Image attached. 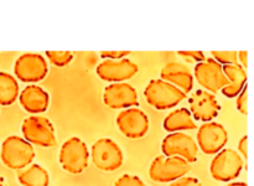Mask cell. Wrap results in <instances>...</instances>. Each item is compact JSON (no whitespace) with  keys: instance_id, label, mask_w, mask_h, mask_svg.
I'll use <instances>...</instances> for the list:
<instances>
[{"instance_id":"cell-1","label":"cell","mask_w":254,"mask_h":186,"mask_svg":"<svg viewBox=\"0 0 254 186\" xmlns=\"http://www.w3.org/2000/svg\"><path fill=\"white\" fill-rule=\"evenodd\" d=\"M35 149L32 144L17 135H10L0 146V159L6 168L11 170H21L32 164L35 159Z\"/></svg>"},{"instance_id":"cell-2","label":"cell","mask_w":254,"mask_h":186,"mask_svg":"<svg viewBox=\"0 0 254 186\" xmlns=\"http://www.w3.org/2000/svg\"><path fill=\"white\" fill-rule=\"evenodd\" d=\"M144 97L153 108L158 111L174 108L185 99L186 94L181 89L160 78L151 79L144 89Z\"/></svg>"},{"instance_id":"cell-3","label":"cell","mask_w":254,"mask_h":186,"mask_svg":"<svg viewBox=\"0 0 254 186\" xmlns=\"http://www.w3.org/2000/svg\"><path fill=\"white\" fill-rule=\"evenodd\" d=\"M59 160L62 169L68 174H82L88 168L89 151L87 144L78 136H71L62 144Z\"/></svg>"},{"instance_id":"cell-4","label":"cell","mask_w":254,"mask_h":186,"mask_svg":"<svg viewBox=\"0 0 254 186\" xmlns=\"http://www.w3.org/2000/svg\"><path fill=\"white\" fill-rule=\"evenodd\" d=\"M191 170V164L180 156L159 155L149 166V176L155 183H173Z\"/></svg>"},{"instance_id":"cell-5","label":"cell","mask_w":254,"mask_h":186,"mask_svg":"<svg viewBox=\"0 0 254 186\" xmlns=\"http://www.w3.org/2000/svg\"><path fill=\"white\" fill-rule=\"evenodd\" d=\"M91 159L93 165L102 171H116L124 163V154L121 146L109 138L98 139L91 148Z\"/></svg>"},{"instance_id":"cell-6","label":"cell","mask_w":254,"mask_h":186,"mask_svg":"<svg viewBox=\"0 0 254 186\" xmlns=\"http://www.w3.org/2000/svg\"><path fill=\"white\" fill-rule=\"evenodd\" d=\"M21 131L25 140L42 148H51L57 141L54 124L46 117H27L22 121Z\"/></svg>"},{"instance_id":"cell-7","label":"cell","mask_w":254,"mask_h":186,"mask_svg":"<svg viewBox=\"0 0 254 186\" xmlns=\"http://www.w3.org/2000/svg\"><path fill=\"white\" fill-rule=\"evenodd\" d=\"M243 169V158L236 150L223 148L215 154L210 164L211 176L216 181L230 183L238 178Z\"/></svg>"},{"instance_id":"cell-8","label":"cell","mask_w":254,"mask_h":186,"mask_svg":"<svg viewBox=\"0 0 254 186\" xmlns=\"http://www.w3.org/2000/svg\"><path fill=\"white\" fill-rule=\"evenodd\" d=\"M15 78L25 83H36L42 81L49 73V64L46 59L40 54L27 52L16 59L14 63Z\"/></svg>"},{"instance_id":"cell-9","label":"cell","mask_w":254,"mask_h":186,"mask_svg":"<svg viewBox=\"0 0 254 186\" xmlns=\"http://www.w3.org/2000/svg\"><path fill=\"white\" fill-rule=\"evenodd\" d=\"M161 151L165 156H180L188 163L197 161L198 146L191 135L184 131H175L166 135L161 141Z\"/></svg>"},{"instance_id":"cell-10","label":"cell","mask_w":254,"mask_h":186,"mask_svg":"<svg viewBox=\"0 0 254 186\" xmlns=\"http://www.w3.org/2000/svg\"><path fill=\"white\" fill-rule=\"evenodd\" d=\"M228 141V131L221 123L206 122L197 129L196 144L203 154L215 155L222 150Z\"/></svg>"},{"instance_id":"cell-11","label":"cell","mask_w":254,"mask_h":186,"mask_svg":"<svg viewBox=\"0 0 254 186\" xmlns=\"http://www.w3.org/2000/svg\"><path fill=\"white\" fill-rule=\"evenodd\" d=\"M117 126L124 136L129 139H140L149 131L150 121L148 114L136 107L123 109L117 116Z\"/></svg>"},{"instance_id":"cell-12","label":"cell","mask_w":254,"mask_h":186,"mask_svg":"<svg viewBox=\"0 0 254 186\" xmlns=\"http://www.w3.org/2000/svg\"><path fill=\"white\" fill-rule=\"evenodd\" d=\"M195 78L205 91L213 94L228 84V79L223 73L222 64L213 59H206L205 61L196 63Z\"/></svg>"},{"instance_id":"cell-13","label":"cell","mask_w":254,"mask_h":186,"mask_svg":"<svg viewBox=\"0 0 254 186\" xmlns=\"http://www.w3.org/2000/svg\"><path fill=\"white\" fill-rule=\"evenodd\" d=\"M139 71V66L129 59L104 60L97 66L96 72L102 81L118 83L126 82L135 76Z\"/></svg>"},{"instance_id":"cell-14","label":"cell","mask_w":254,"mask_h":186,"mask_svg":"<svg viewBox=\"0 0 254 186\" xmlns=\"http://www.w3.org/2000/svg\"><path fill=\"white\" fill-rule=\"evenodd\" d=\"M103 103L111 109H127L138 107V92L127 82L112 83L104 88Z\"/></svg>"},{"instance_id":"cell-15","label":"cell","mask_w":254,"mask_h":186,"mask_svg":"<svg viewBox=\"0 0 254 186\" xmlns=\"http://www.w3.org/2000/svg\"><path fill=\"white\" fill-rule=\"evenodd\" d=\"M189 107L192 118L203 123L212 121L221 111V106L216 98V94L210 93L205 89H197L191 94L189 98Z\"/></svg>"},{"instance_id":"cell-16","label":"cell","mask_w":254,"mask_h":186,"mask_svg":"<svg viewBox=\"0 0 254 186\" xmlns=\"http://www.w3.org/2000/svg\"><path fill=\"white\" fill-rule=\"evenodd\" d=\"M160 79L178 87L185 94L190 93L193 87V74L188 66L180 62H169L161 68Z\"/></svg>"},{"instance_id":"cell-17","label":"cell","mask_w":254,"mask_h":186,"mask_svg":"<svg viewBox=\"0 0 254 186\" xmlns=\"http://www.w3.org/2000/svg\"><path fill=\"white\" fill-rule=\"evenodd\" d=\"M19 102L25 111L37 116L49 109L50 94L36 84H29L19 94Z\"/></svg>"},{"instance_id":"cell-18","label":"cell","mask_w":254,"mask_h":186,"mask_svg":"<svg viewBox=\"0 0 254 186\" xmlns=\"http://www.w3.org/2000/svg\"><path fill=\"white\" fill-rule=\"evenodd\" d=\"M223 73L228 79V84L221 89L223 96L227 98H235L241 93L247 84V71L238 64H226L222 66Z\"/></svg>"},{"instance_id":"cell-19","label":"cell","mask_w":254,"mask_h":186,"mask_svg":"<svg viewBox=\"0 0 254 186\" xmlns=\"http://www.w3.org/2000/svg\"><path fill=\"white\" fill-rule=\"evenodd\" d=\"M163 128L169 133H175V131L195 130L197 125L188 108H178L165 117Z\"/></svg>"},{"instance_id":"cell-20","label":"cell","mask_w":254,"mask_h":186,"mask_svg":"<svg viewBox=\"0 0 254 186\" xmlns=\"http://www.w3.org/2000/svg\"><path fill=\"white\" fill-rule=\"evenodd\" d=\"M17 181L22 186H49L50 175L46 169L39 164H30L26 168L17 170Z\"/></svg>"},{"instance_id":"cell-21","label":"cell","mask_w":254,"mask_h":186,"mask_svg":"<svg viewBox=\"0 0 254 186\" xmlns=\"http://www.w3.org/2000/svg\"><path fill=\"white\" fill-rule=\"evenodd\" d=\"M19 98V83L12 74L0 72V106H11Z\"/></svg>"},{"instance_id":"cell-22","label":"cell","mask_w":254,"mask_h":186,"mask_svg":"<svg viewBox=\"0 0 254 186\" xmlns=\"http://www.w3.org/2000/svg\"><path fill=\"white\" fill-rule=\"evenodd\" d=\"M73 56L71 51H46V57L56 67L67 66L73 60Z\"/></svg>"},{"instance_id":"cell-23","label":"cell","mask_w":254,"mask_h":186,"mask_svg":"<svg viewBox=\"0 0 254 186\" xmlns=\"http://www.w3.org/2000/svg\"><path fill=\"white\" fill-rule=\"evenodd\" d=\"M211 55L213 60L220 64H238V52L237 51H212Z\"/></svg>"},{"instance_id":"cell-24","label":"cell","mask_w":254,"mask_h":186,"mask_svg":"<svg viewBox=\"0 0 254 186\" xmlns=\"http://www.w3.org/2000/svg\"><path fill=\"white\" fill-rule=\"evenodd\" d=\"M114 186H148L139 176L130 175V174H124L121 178H118L114 183Z\"/></svg>"},{"instance_id":"cell-25","label":"cell","mask_w":254,"mask_h":186,"mask_svg":"<svg viewBox=\"0 0 254 186\" xmlns=\"http://www.w3.org/2000/svg\"><path fill=\"white\" fill-rule=\"evenodd\" d=\"M178 55L189 63H200L206 60L205 54L202 51H179Z\"/></svg>"},{"instance_id":"cell-26","label":"cell","mask_w":254,"mask_h":186,"mask_svg":"<svg viewBox=\"0 0 254 186\" xmlns=\"http://www.w3.org/2000/svg\"><path fill=\"white\" fill-rule=\"evenodd\" d=\"M236 106L240 113L247 116L248 114V87L247 84L245 86V88L241 91V93L236 97Z\"/></svg>"},{"instance_id":"cell-27","label":"cell","mask_w":254,"mask_h":186,"mask_svg":"<svg viewBox=\"0 0 254 186\" xmlns=\"http://www.w3.org/2000/svg\"><path fill=\"white\" fill-rule=\"evenodd\" d=\"M169 186H202L200 180L192 176H183V178L178 179V180L170 183Z\"/></svg>"},{"instance_id":"cell-28","label":"cell","mask_w":254,"mask_h":186,"mask_svg":"<svg viewBox=\"0 0 254 186\" xmlns=\"http://www.w3.org/2000/svg\"><path fill=\"white\" fill-rule=\"evenodd\" d=\"M131 52L130 51H101L99 55L103 57L104 60H121L126 59L129 56Z\"/></svg>"},{"instance_id":"cell-29","label":"cell","mask_w":254,"mask_h":186,"mask_svg":"<svg viewBox=\"0 0 254 186\" xmlns=\"http://www.w3.org/2000/svg\"><path fill=\"white\" fill-rule=\"evenodd\" d=\"M238 150L241 151V154H242L243 158L247 160L248 159V136L245 135L241 138L240 143H238Z\"/></svg>"},{"instance_id":"cell-30","label":"cell","mask_w":254,"mask_h":186,"mask_svg":"<svg viewBox=\"0 0 254 186\" xmlns=\"http://www.w3.org/2000/svg\"><path fill=\"white\" fill-rule=\"evenodd\" d=\"M248 52L247 51H240L238 52V61L241 62L240 66L243 67V68H247L248 66Z\"/></svg>"},{"instance_id":"cell-31","label":"cell","mask_w":254,"mask_h":186,"mask_svg":"<svg viewBox=\"0 0 254 186\" xmlns=\"http://www.w3.org/2000/svg\"><path fill=\"white\" fill-rule=\"evenodd\" d=\"M225 186H248L246 183H242V181H233V183L227 184Z\"/></svg>"},{"instance_id":"cell-32","label":"cell","mask_w":254,"mask_h":186,"mask_svg":"<svg viewBox=\"0 0 254 186\" xmlns=\"http://www.w3.org/2000/svg\"><path fill=\"white\" fill-rule=\"evenodd\" d=\"M0 186H6V183H5V179L2 176H0Z\"/></svg>"}]
</instances>
